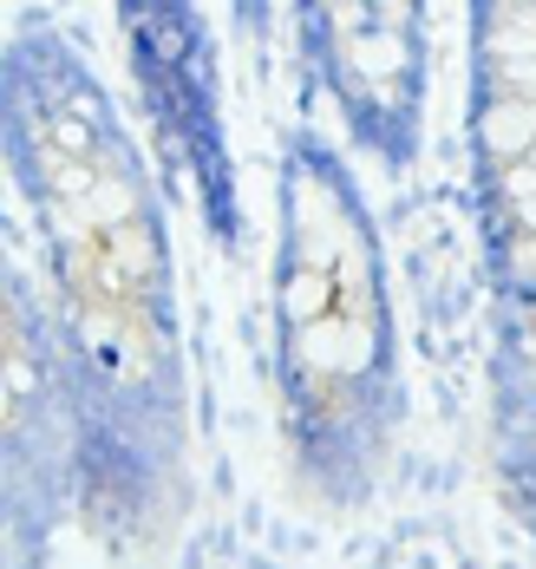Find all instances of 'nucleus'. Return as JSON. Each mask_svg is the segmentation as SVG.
<instances>
[{
    "mask_svg": "<svg viewBox=\"0 0 536 569\" xmlns=\"http://www.w3.org/2000/svg\"><path fill=\"white\" fill-rule=\"evenodd\" d=\"M477 138L491 144V158H497L504 171L524 164V158H536V99H497V106H484Z\"/></svg>",
    "mask_w": 536,
    "mask_h": 569,
    "instance_id": "nucleus-1",
    "label": "nucleus"
},
{
    "mask_svg": "<svg viewBox=\"0 0 536 569\" xmlns=\"http://www.w3.org/2000/svg\"><path fill=\"white\" fill-rule=\"evenodd\" d=\"M327 301H334V282H327L321 269L289 276V315H295V321H321V315H327Z\"/></svg>",
    "mask_w": 536,
    "mask_h": 569,
    "instance_id": "nucleus-2",
    "label": "nucleus"
},
{
    "mask_svg": "<svg viewBox=\"0 0 536 569\" xmlns=\"http://www.w3.org/2000/svg\"><path fill=\"white\" fill-rule=\"evenodd\" d=\"M504 190H510V203H524V197H536V164H530V158L504 171Z\"/></svg>",
    "mask_w": 536,
    "mask_h": 569,
    "instance_id": "nucleus-3",
    "label": "nucleus"
},
{
    "mask_svg": "<svg viewBox=\"0 0 536 569\" xmlns=\"http://www.w3.org/2000/svg\"><path fill=\"white\" fill-rule=\"evenodd\" d=\"M517 269L536 282V236H517Z\"/></svg>",
    "mask_w": 536,
    "mask_h": 569,
    "instance_id": "nucleus-4",
    "label": "nucleus"
},
{
    "mask_svg": "<svg viewBox=\"0 0 536 569\" xmlns=\"http://www.w3.org/2000/svg\"><path fill=\"white\" fill-rule=\"evenodd\" d=\"M510 210H517V229H524V236H536V197H524V203H510Z\"/></svg>",
    "mask_w": 536,
    "mask_h": 569,
    "instance_id": "nucleus-5",
    "label": "nucleus"
},
{
    "mask_svg": "<svg viewBox=\"0 0 536 569\" xmlns=\"http://www.w3.org/2000/svg\"><path fill=\"white\" fill-rule=\"evenodd\" d=\"M530 321H536V315H530Z\"/></svg>",
    "mask_w": 536,
    "mask_h": 569,
    "instance_id": "nucleus-6",
    "label": "nucleus"
},
{
    "mask_svg": "<svg viewBox=\"0 0 536 569\" xmlns=\"http://www.w3.org/2000/svg\"><path fill=\"white\" fill-rule=\"evenodd\" d=\"M530 164H536V158H530Z\"/></svg>",
    "mask_w": 536,
    "mask_h": 569,
    "instance_id": "nucleus-7",
    "label": "nucleus"
}]
</instances>
